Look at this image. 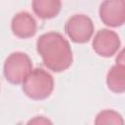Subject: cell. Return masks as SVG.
Masks as SVG:
<instances>
[{
    "instance_id": "6da1fadb",
    "label": "cell",
    "mask_w": 125,
    "mask_h": 125,
    "mask_svg": "<svg viewBox=\"0 0 125 125\" xmlns=\"http://www.w3.org/2000/svg\"><path fill=\"white\" fill-rule=\"evenodd\" d=\"M36 50L44 65L54 72L64 71L72 64L69 42L59 32L50 31L40 35L36 42Z\"/></svg>"
},
{
    "instance_id": "7a4b0ae2",
    "label": "cell",
    "mask_w": 125,
    "mask_h": 125,
    "mask_svg": "<svg viewBox=\"0 0 125 125\" xmlns=\"http://www.w3.org/2000/svg\"><path fill=\"white\" fill-rule=\"evenodd\" d=\"M21 89L29 99L42 101L51 96L54 90V78L45 69L36 67L25 77Z\"/></svg>"
},
{
    "instance_id": "3957f363",
    "label": "cell",
    "mask_w": 125,
    "mask_h": 125,
    "mask_svg": "<svg viewBox=\"0 0 125 125\" xmlns=\"http://www.w3.org/2000/svg\"><path fill=\"white\" fill-rule=\"evenodd\" d=\"M31 70L32 62L30 58L22 52H14L10 54L3 66L6 80L14 85L22 83Z\"/></svg>"
},
{
    "instance_id": "277c9868",
    "label": "cell",
    "mask_w": 125,
    "mask_h": 125,
    "mask_svg": "<svg viewBox=\"0 0 125 125\" xmlns=\"http://www.w3.org/2000/svg\"><path fill=\"white\" fill-rule=\"evenodd\" d=\"M94 23L92 20L83 14L71 16L65 22L64 30L69 39L78 44L88 42L94 33Z\"/></svg>"
},
{
    "instance_id": "5b68a950",
    "label": "cell",
    "mask_w": 125,
    "mask_h": 125,
    "mask_svg": "<svg viewBox=\"0 0 125 125\" xmlns=\"http://www.w3.org/2000/svg\"><path fill=\"white\" fill-rule=\"evenodd\" d=\"M121 45L118 34L110 29L102 28L94 36L93 50L101 57L109 58L117 53Z\"/></svg>"
},
{
    "instance_id": "8992f818",
    "label": "cell",
    "mask_w": 125,
    "mask_h": 125,
    "mask_svg": "<svg viewBox=\"0 0 125 125\" xmlns=\"http://www.w3.org/2000/svg\"><path fill=\"white\" fill-rule=\"evenodd\" d=\"M99 15L105 25L121 26L125 21V0H104L100 6Z\"/></svg>"
},
{
    "instance_id": "52a82bcc",
    "label": "cell",
    "mask_w": 125,
    "mask_h": 125,
    "mask_svg": "<svg viewBox=\"0 0 125 125\" xmlns=\"http://www.w3.org/2000/svg\"><path fill=\"white\" fill-rule=\"evenodd\" d=\"M11 28L14 35L21 39H26L35 35L37 24L35 19L29 13L20 12L12 19Z\"/></svg>"
},
{
    "instance_id": "ba28073f",
    "label": "cell",
    "mask_w": 125,
    "mask_h": 125,
    "mask_svg": "<svg viewBox=\"0 0 125 125\" xmlns=\"http://www.w3.org/2000/svg\"><path fill=\"white\" fill-rule=\"evenodd\" d=\"M33 13L42 20L55 18L59 15L62 8L61 0H32Z\"/></svg>"
},
{
    "instance_id": "9c48e42d",
    "label": "cell",
    "mask_w": 125,
    "mask_h": 125,
    "mask_svg": "<svg viewBox=\"0 0 125 125\" xmlns=\"http://www.w3.org/2000/svg\"><path fill=\"white\" fill-rule=\"evenodd\" d=\"M106 85L114 93L121 94L125 91V65L124 62H117L106 74Z\"/></svg>"
},
{
    "instance_id": "30bf717a",
    "label": "cell",
    "mask_w": 125,
    "mask_h": 125,
    "mask_svg": "<svg viewBox=\"0 0 125 125\" xmlns=\"http://www.w3.org/2000/svg\"><path fill=\"white\" fill-rule=\"evenodd\" d=\"M95 124H123V118L118 112L112 109H105L98 113L95 119Z\"/></svg>"
},
{
    "instance_id": "8fae6325",
    "label": "cell",
    "mask_w": 125,
    "mask_h": 125,
    "mask_svg": "<svg viewBox=\"0 0 125 125\" xmlns=\"http://www.w3.org/2000/svg\"><path fill=\"white\" fill-rule=\"evenodd\" d=\"M44 124V123H52L49 119H47V118H45L44 116H35L33 119H31V120H29L28 121V124Z\"/></svg>"
}]
</instances>
